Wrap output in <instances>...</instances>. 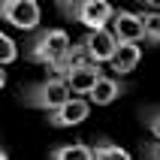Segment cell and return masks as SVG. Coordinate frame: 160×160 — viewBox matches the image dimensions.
I'll return each mask as SVG.
<instances>
[{
  "label": "cell",
  "instance_id": "cell-1",
  "mask_svg": "<svg viewBox=\"0 0 160 160\" xmlns=\"http://www.w3.org/2000/svg\"><path fill=\"white\" fill-rule=\"evenodd\" d=\"M70 36L63 27H48V30H39V33L24 45V58L33 63H42V67H58V63L67 58L70 52Z\"/></svg>",
  "mask_w": 160,
  "mask_h": 160
},
{
  "label": "cell",
  "instance_id": "cell-2",
  "mask_svg": "<svg viewBox=\"0 0 160 160\" xmlns=\"http://www.w3.org/2000/svg\"><path fill=\"white\" fill-rule=\"evenodd\" d=\"M21 103L30 109H42L45 115H52V112H58V109L67 103V100L72 97L70 88H67V82L58 79V76H52V79H42V82H33V85H24L21 88Z\"/></svg>",
  "mask_w": 160,
  "mask_h": 160
},
{
  "label": "cell",
  "instance_id": "cell-3",
  "mask_svg": "<svg viewBox=\"0 0 160 160\" xmlns=\"http://www.w3.org/2000/svg\"><path fill=\"white\" fill-rule=\"evenodd\" d=\"M61 12L67 18H72V21L85 24L88 33L91 30H106L112 24V18H115V9L106 0H72V3H61Z\"/></svg>",
  "mask_w": 160,
  "mask_h": 160
},
{
  "label": "cell",
  "instance_id": "cell-4",
  "mask_svg": "<svg viewBox=\"0 0 160 160\" xmlns=\"http://www.w3.org/2000/svg\"><path fill=\"white\" fill-rule=\"evenodd\" d=\"M39 15L42 12L33 0H0V18L18 30H36Z\"/></svg>",
  "mask_w": 160,
  "mask_h": 160
},
{
  "label": "cell",
  "instance_id": "cell-5",
  "mask_svg": "<svg viewBox=\"0 0 160 160\" xmlns=\"http://www.w3.org/2000/svg\"><path fill=\"white\" fill-rule=\"evenodd\" d=\"M118 42H142L145 39V24L139 12H130V9H115V18H112V27Z\"/></svg>",
  "mask_w": 160,
  "mask_h": 160
},
{
  "label": "cell",
  "instance_id": "cell-6",
  "mask_svg": "<svg viewBox=\"0 0 160 160\" xmlns=\"http://www.w3.org/2000/svg\"><path fill=\"white\" fill-rule=\"evenodd\" d=\"M82 45H85V52H88V58L94 63H109L112 58H115V52H118V39H115V33L112 30H91L85 39H82Z\"/></svg>",
  "mask_w": 160,
  "mask_h": 160
},
{
  "label": "cell",
  "instance_id": "cell-7",
  "mask_svg": "<svg viewBox=\"0 0 160 160\" xmlns=\"http://www.w3.org/2000/svg\"><path fill=\"white\" fill-rule=\"evenodd\" d=\"M88 115H91V103L88 100L70 97L58 112L48 115V124L52 127H76V124H82V121H88Z\"/></svg>",
  "mask_w": 160,
  "mask_h": 160
},
{
  "label": "cell",
  "instance_id": "cell-8",
  "mask_svg": "<svg viewBox=\"0 0 160 160\" xmlns=\"http://www.w3.org/2000/svg\"><path fill=\"white\" fill-rule=\"evenodd\" d=\"M58 79H61V76H58ZM100 79H103L100 63H85V67H76L72 72H67V76H63V82H67L70 94H91V91L97 88Z\"/></svg>",
  "mask_w": 160,
  "mask_h": 160
},
{
  "label": "cell",
  "instance_id": "cell-9",
  "mask_svg": "<svg viewBox=\"0 0 160 160\" xmlns=\"http://www.w3.org/2000/svg\"><path fill=\"white\" fill-rule=\"evenodd\" d=\"M139 61H142V45L139 42H121L115 58L109 61V67H112V72H118V76H127V72H133L136 67H139Z\"/></svg>",
  "mask_w": 160,
  "mask_h": 160
},
{
  "label": "cell",
  "instance_id": "cell-10",
  "mask_svg": "<svg viewBox=\"0 0 160 160\" xmlns=\"http://www.w3.org/2000/svg\"><path fill=\"white\" fill-rule=\"evenodd\" d=\"M121 94H124V85H121L115 76H103V79L97 82V88L91 91L88 97H91L94 106H109V103H115Z\"/></svg>",
  "mask_w": 160,
  "mask_h": 160
},
{
  "label": "cell",
  "instance_id": "cell-11",
  "mask_svg": "<svg viewBox=\"0 0 160 160\" xmlns=\"http://www.w3.org/2000/svg\"><path fill=\"white\" fill-rule=\"evenodd\" d=\"M48 160H94V148L85 142H63L48 151Z\"/></svg>",
  "mask_w": 160,
  "mask_h": 160
},
{
  "label": "cell",
  "instance_id": "cell-12",
  "mask_svg": "<svg viewBox=\"0 0 160 160\" xmlns=\"http://www.w3.org/2000/svg\"><path fill=\"white\" fill-rule=\"evenodd\" d=\"M94 160H133V157H130V151H124L121 145L103 139V142L94 145Z\"/></svg>",
  "mask_w": 160,
  "mask_h": 160
},
{
  "label": "cell",
  "instance_id": "cell-13",
  "mask_svg": "<svg viewBox=\"0 0 160 160\" xmlns=\"http://www.w3.org/2000/svg\"><path fill=\"white\" fill-rule=\"evenodd\" d=\"M142 15V24H145V42L157 45L160 42V9L151 6L148 12H139Z\"/></svg>",
  "mask_w": 160,
  "mask_h": 160
},
{
  "label": "cell",
  "instance_id": "cell-14",
  "mask_svg": "<svg viewBox=\"0 0 160 160\" xmlns=\"http://www.w3.org/2000/svg\"><path fill=\"white\" fill-rule=\"evenodd\" d=\"M15 58H18L15 39H12V36H6L3 30H0V67H3V63H12Z\"/></svg>",
  "mask_w": 160,
  "mask_h": 160
},
{
  "label": "cell",
  "instance_id": "cell-15",
  "mask_svg": "<svg viewBox=\"0 0 160 160\" xmlns=\"http://www.w3.org/2000/svg\"><path fill=\"white\" fill-rule=\"evenodd\" d=\"M142 118H145V127L154 133V139L160 142V106H151V109H145L142 112Z\"/></svg>",
  "mask_w": 160,
  "mask_h": 160
},
{
  "label": "cell",
  "instance_id": "cell-16",
  "mask_svg": "<svg viewBox=\"0 0 160 160\" xmlns=\"http://www.w3.org/2000/svg\"><path fill=\"white\" fill-rule=\"evenodd\" d=\"M142 157L145 160H160V142H157V139L142 145Z\"/></svg>",
  "mask_w": 160,
  "mask_h": 160
},
{
  "label": "cell",
  "instance_id": "cell-17",
  "mask_svg": "<svg viewBox=\"0 0 160 160\" xmlns=\"http://www.w3.org/2000/svg\"><path fill=\"white\" fill-rule=\"evenodd\" d=\"M3 85H6V70L0 67V88H3Z\"/></svg>",
  "mask_w": 160,
  "mask_h": 160
},
{
  "label": "cell",
  "instance_id": "cell-18",
  "mask_svg": "<svg viewBox=\"0 0 160 160\" xmlns=\"http://www.w3.org/2000/svg\"><path fill=\"white\" fill-rule=\"evenodd\" d=\"M0 160H9V154H6V151H0Z\"/></svg>",
  "mask_w": 160,
  "mask_h": 160
},
{
  "label": "cell",
  "instance_id": "cell-19",
  "mask_svg": "<svg viewBox=\"0 0 160 160\" xmlns=\"http://www.w3.org/2000/svg\"><path fill=\"white\" fill-rule=\"evenodd\" d=\"M157 9H160V3H157Z\"/></svg>",
  "mask_w": 160,
  "mask_h": 160
}]
</instances>
